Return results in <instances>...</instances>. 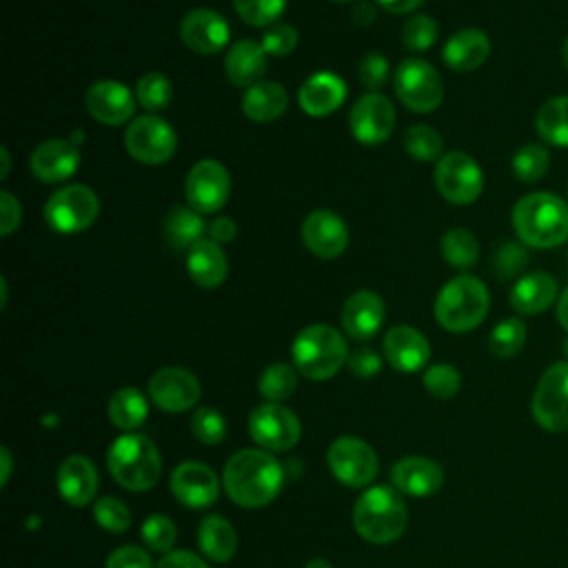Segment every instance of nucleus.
<instances>
[{"instance_id": "nucleus-1", "label": "nucleus", "mask_w": 568, "mask_h": 568, "mask_svg": "<svg viewBox=\"0 0 568 568\" xmlns=\"http://www.w3.org/2000/svg\"><path fill=\"white\" fill-rule=\"evenodd\" d=\"M224 488L229 497L244 508L266 506L277 497L284 484L280 462L266 450H237L224 466Z\"/></svg>"}, {"instance_id": "nucleus-2", "label": "nucleus", "mask_w": 568, "mask_h": 568, "mask_svg": "<svg viewBox=\"0 0 568 568\" xmlns=\"http://www.w3.org/2000/svg\"><path fill=\"white\" fill-rule=\"evenodd\" d=\"M513 229L526 246L555 248L568 240V204L555 193H528L513 209Z\"/></svg>"}, {"instance_id": "nucleus-3", "label": "nucleus", "mask_w": 568, "mask_h": 568, "mask_svg": "<svg viewBox=\"0 0 568 568\" xmlns=\"http://www.w3.org/2000/svg\"><path fill=\"white\" fill-rule=\"evenodd\" d=\"M490 308L486 284L475 275H457L448 280L435 300V320L450 333H468L477 328Z\"/></svg>"}, {"instance_id": "nucleus-4", "label": "nucleus", "mask_w": 568, "mask_h": 568, "mask_svg": "<svg viewBox=\"0 0 568 568\" xmlns=\"http://www.w3.org/2000/svg\"><path fill=\"white\" fill-rule=\"evenodd\" d=\"M295 368L315 382L331 379L348 359L346 339L331 324L304 326L291 346Z\"/></svg>"}, {"instance_id": "nucleus-5", "label": "nucleus", "mask_w": 568, "mask_h": 568, "mask_svg": "<svg viewBox=\"0 0 568 568\" xmlns=\"http://www.w3.org/2000/svg\"><path fill=\"white\" fill-rule=\"evenodd\" d=\"M408 524L404 499L388 486H373L353 506V526L371 544H390Z\"/></svg>"}, {"instance_id": "nucleus-6", "label": "nucleus", "mask_w": 568, "mask_h": 568, "mask_svg": "<svg viewBox=\"0 0 568 568\" xmlns=\"http://www.w3.org/2000/svg\"><path fill=\"white\" fill-rule=\"evenodd\" d=\"M111 477L126 490H149L162 473L160 450L146 435L129 433L118 437L106 455Z\"/></svg>"}, {"instance_id": "nucleus-7", "label": "nucleus", "mask_w": 568, "mask_h": 568, "mask_svg": "<svg viewBox=\"0 0 568 568\" xmlns=\"http://www.w3.org/2000/svg\"><path fill=\"white\" fill-rule=\"evenodd\" d=\"M100 213V200L87 184H67L55 189L44 204L47 224L64 235L87 231Z\"/></svg>"}, {"instance_id": "nucleus-8", "label": "nucleus", "mask_w": 568, "mask_h": 568, "mask_svg": "<svg viewBox=\"0 0 568 568\" xmlns=\"http://www.w3.org/2000/svg\"><path fill=\"white\" fill-rule=\"evenodd\" d=\"M393 87L399 102L415 113L435 111L444 100V82L439 71L422 58L399 62L393 75Z\"/></svg>"}, {"instance_id": "nucleus-9", "label": "nucleus", "mask_w": 568, "mask_h": 568, "mask_svg": "<svg viewBox=\"0 0 568 568\" xmlns=\"http://www.w3.org/2000/svg\"><path fill=\"white\" fill-rule=\"evenodd\" d=\"M124 149L133 160L155 166L173 158L178 149V135L164 118L155 113L138 115L126 126Z\"/></svg>"}, {"instance_id": "nucleus-10", "label": "nucleus", "mask_w": 568, "mask_h": 568, "mask_svg": "<svg viewBox=\"0 0 568 568\" xmlns=\"http://www.w3.org/2000/svg\"><path fill=\"white\" fill-rule=\"evenodd\" d=\"M435 186L439 195L457 206L473 204L484 191V173L475 158L464 151H448L437 160Z\"/></svg>"}, {"instance_id": "nucleus-11", "label": "nucleus", "mask_w": 568, "mask_h": 568, "mask_svg": "<svg viewBox=\"0 0 568 568\" xmlns=\"http://www.w3.org/2000/svg\"><path fill=\"white\" fill-rule=\"evenodd\" d=\"M532 417L544 430H568V362L552 364L539 377L532 393Z\"/></svg>"}, {"instance_id": "nucleus-12", "label": "nucleus", "mask_w": 568, "mask_h": 568, "mask_svg": "<svg viewBox=\"0 0 568 568\" xmlns=\"http://www.w3.org/2000/svg\"><path fill=\"white\" fill-rule=\"evenodd\" d=\"M326 459L335 479L351 488L368 486L377 475V455L359 437H337L331 444Z\"/></svg>"}, {"instance_id": "nucleus-13", "label": "nucleus", "mask_w": 568, "mask_h": 568, "mask_svg": "<svg viewBox=\"0 0 568 568\" xmlns=\"http://www.w3.org/2000/svg\"><path fill=\"white\" fill-rule=\"evenodd\" d=\"M184 195L197 213H217L231 195V175L217 160H200L184 180Z\"/></svg>"}, {"instance_id": "nucleus-14", "label": "nucleus", "mask_w": 568, "mask_h": 568, "mask_svg": "<svg viewBox=\"0 0 568 568\" xmlns=\"http://www.w3.org/2000/svg\"><path fill=\"white\" fill-rule=\"evenodd\" d=\"M248 433L266 450H288L300 442L302 426L293 410L266 402L251 413Z\"/></svg>"}, {"instance_id": "nucleus-15", "label": "nucleus", "mask_w": 568, "mask_h": 568, "mask_svg": "<svg viewBox=\"0 0 568 568\" xmlns=\"http://www.w3.org/2000/svg\"><path fill=\"white\" fill-rule=\"evenodd\" d=\"M351 135L362 144H382L395 129L393 102L377 93H364L348 113Z\"/></svg>"}, {"instance_id": "nucleus-16", "label": "nucleus", "mask_w": 568, "mask_h": 568, "mask_svg": "<svg viewBox=\"0 0 568 568\" xmlns=\"http://www.w3.org/2000/svg\"><path fill=\"white\" fill-rule=\"evenodd\" d=\"M149 395L164 413H182L200 399V382L182 366H164L149 379Z\"/></svg>"}, {"instance_id": "nucleus-17", "label": "nucleus", "mask_w": 568, "mask_h": 568, "mask_svg": "<svg viewBox=\"0 0 568 568\" xmlns=\"http://www.w3.org/2000/svg\"><path fill=\"white\" fill-rule=\"evenodd\" d=\"M138 98L118 80H98L84 93V106L89 115L106 126H120L135 113Z\"/></svg>"}, {"instance_id": "nucleus-18", "label": "nucleus", "mask_w": 568, "mask_h": 568, "mask_svg": "<svg viewBox=\"0 0 568 568\" xmlns=\"http://www.w3.org/2000/svg\"><path fill=\"white\" fill-rule=\"evenodd\" d=\"M300 235L304 246L320 260H335L348 246L346 222L328 209L311 211L302 222Z\"/></svg>"}, {"instance_id": "nucleus-19", "label": "nucleus", "mask_w": 568, "mask_h": 568, "mask_svg": "<svg viewBox=\"0 0 568 568\" xmlns=\"http://www.w3.org/2000/svg\"><path fill=\"white\" fill-rule=\"evenodd\" d=\"M231 29L222 13L200 7L189 11L180 22V40L200 55H211L229 44Z\"/></svg>"}, {"instance_id": "nucleus-20", "label": "nucleus", "mask_w": 568, "mask_h": 568, "mask_svg": "<svg viewBox=\"0 0 568 568\" xmlns=\"http://www.w3.org/2000/svg\"><path fill=\"white\" fill-rule=\"evenodd\" d=\"M80 166V151L71 140H44L29 155L31 175L44 184L69 180Z\"/></svg>"}, {"instance_id": "nucleus-21", "label": "nucleus", "mask_w": 568, "mask_h": 568, "mask_svg": "<svg viewBox=\"0 0 568 568\" xmlns=\"http://www.w3.org/2000/svg\"><path fill=\"white\" fill-rule=\"evenodd\" d=\"M171 493L186 508H206L217 499L220 486L213 468L202 462H182L171 473Z\"/></svg>"}, {"instance_id": "nucleus-22", "label": "nucleus", "mask_w": 568, "mask_h": 568, "mask_svg": "<svg viewBox=\"0 0 568 568\" xmlns=\"http://www.w3.org/2000/svg\"><path fill=\"white\" fill-rule=\"evenodd\" d=\"M346 82L333 71H317L297 89V104L311 118H326L346 100Z\"/></svg>"}, {"instance_id": "nucleus-23", "label": "nucleus", "mask_w": 568, "mask_h": 568, "mask_svg": "<svg viewBox=\"0 0 568 568\" xmlns=\"http://www.w3.org/2000/svg\"><path fill=\"white\" fill-rule=\"evenodd\" d=\"M384 355L399 373L422 371L430 357L428 339L413 326L397 324L384 335Z\"/></svg>"}, {"instance_id": "nucleus-24", "label": "nucleus", "mask_w": 568, "mask_h": 568, "mask_svg": "<svg viewBox=\"0 0 568 568\" xmlns=\"http://www.w3.org/2000/svg\"><path fill=\"white\" fill-rule=\"evenodd\" d=\"M384 300L368 288L355 291L342 308V326L353 339H371L384 324Z\"/></svg>"}, {"instance_id": "nucleus-25", "label": "nucleus", "mask_w": 568, "mask_h": 568, "mask_svg": "<svg viewBox=\"0 0 568 568\" xmlns=\"http://www.w3.org/2000/svg\"><path fill=\"white\" fill-rule=\"evenodd\" d=\"M390 479H393V486L404 495L428 497L442 488L444 470L437 462L428 457L410 455L395 462L390 470Z\"/></svg>"}, {"instance_id": "nucleus-26", "label": "nucleus", "mask_w": 568, "mask_h": 568, "mask_svg": "<svg viewBox=\"0 0 568 568\" xmlns=\"http://www.w3.org/2000/svg\"><path fill=\"white\" fill-rule=\"evenodd\" d=\"M488 55H490V38L481 29H473V27L453 33L442 49V58L446 67L459 73L479 69L488 60Z\"/></svg>"}, {"instance_id": "nucleus-27", "label": "nucleus", "mask_w": 568, "mask_h": 568, "mask_svg": "<svg viewBox=\"0 0 568 568\" xmlns=\"http://www.w3.org/2000/svg\"><path fill=\"white\" fill-rule=\"evenodd\" d=\"M58 490L71 506H87L98 490V473L91 459L69 455L58 468Z\"/></svg>"}, {"instance_id": "nucleus-28", "label": "nucleus", "mask_w": 568, "mask_h": 568, "mask_svg": "<svg viewBox=\"0 0 568 568\" xmlns=\"http://www.w3.org/2000/svg\"><path fill=\"white\" fill-rule=\"evenodd\" d=\"M186 271L189 277L200 288H215L229 275V260L222 251V244L209 240H200L186 251Z\"/></svg>"}, {"instance_id": "nucleus-29", "label": "nucleus", "mask_w": 568, "mask_h": 568, "mask_svg": "<svg viewBox=\"0 0 568 568\" xmlns=\"http://www.w3.org/2000/svg\"><path fill=\"white\" fill-rule=\"evenodd\" d=\"M557 280L550 273L535 271L519 277L510 288V306L521 315H537L544 313L557 300Z\"/></svg>"}, {"instance_id": "nucleus-30", "label": "nucleus", "mask_w": 568, "mask_h": 568, "mask_svg": "<svg viewBox=\"0 0 568 568\" xmlns=\"http://www.w3.org/2000/svg\"><path fill=\"white\" fill-rule=\"evenodd\" d=\"M266 71V51L255 40L235 42L224 60V73L231 84L248 89L260 82Z\"/></svg>"}, {"instance_id": "nucleus-31", "label": "nucleus", "mask_w": 568, "mask_h": 568, "mask_svg": "<svg viewBox=\"0 0 568 568\" xmlns=\"http://www.w3.org/2000/svg\"><path fill=\"white\" fill-rule=\"evenodd\" d=\"M288 106V93L280 82L260 80L251 84L242 95V111L253 122H273L284 115Z\"/></svg>"}, {"instance_id": "nucleus-32", "label": "nucleus", "mask_w": 568, "mask_h": 568, "mask_svg": "<svg viewBox=\"0 0 568 568\" xmlns=\"http://www.w3.org/2000/svg\"><path fill=\"white\" fill-rule=\"evenodd\" d=\"M162 231H164V237L169 242L171 248L175 251H189L193 244H197L200 240H204V231H206V224L202 220V213H197L195 209L191 206H184V204H178L173 206L166 217H164V224H162Z\"/></svg>"}, {"instance_id": "nucleus-33", "label": "nucleus", "mask_w": 568, "mask_h": 568, "mask_svg": "<svg viewBox=\"0 0 568 568\" xmlns=\"http://www.w3.org/2000/svg\"><path fill=\"white\" fill-rule=\"evenodd\" d=\"M200 550L213 561H229L235 555L237 537L233 526L217 515H209L197 526Z\"/></svg>"}, {"instance_id": "nucleus-34", "label": "nucleus", "mask_w": 568, "mask_h": 568, "mask_svg": "<svg viewBox=\"0 0 568 568\" xmlns=\"http://www.w3.org/2000/svg\"><path fill=\"white\" fill-rule=\"evenodd\" d=\"M109 419L115 428L120 430H133L138 428L146 415H149V406H146V397L135 388V386H122L118 388L111 397H109V406H106Z\"/></svg>"}, {"instance_id": "nucleus-35", "label": "nucleus", "mask_w": 568, "mask_h": 568, "mask_svg": "<svg viewBox=\"0 0 568 568\" xmlns=\"http://www.w3.org/2000/svg\"><path fill=\"white\" fill-rule=\"evenodd\" d=\"M535 129L546 144L568 146V95L548 98L535 115Z\"/></svg>"}, {"instance_id": "nucleus-36", "label": "nucleus", "mask_w": 568, "mask_h": 568, "mask_svg": "<svg viewBox=\"0 0 568 568\" xmlns=\"http://www.w3.org/2000/svg\"><path fill=\"white\" fill-rule=\"evenodd\" d=\"M442 257L455 268H470L479 257L477 237L468 229H448L439 242Z\"/></svg>"}, {"instance_id": "nucleus-37", "label": "nucleus", "mask_w": 568, "mask_h": 568, "mask_svg": "<svg viewBox=\"0 0 568 568\" xmlns=\"http://www.w3.org/2000/svg\"><path fill=\"white\" fill-rule=\"evenodd\" d=\"M404 151L417 162L439 160L444 155V140L430 124H413L404 133Z\"/></svg>"}, {"instance_id": "nucleus-38", "label": "nucleus", "mask_w": 568, "mask_h": 568, "mask_svg": "<svg viewBox=\"0 0 568 568\" xmlns=\"http://www.w3.org/2000/svg\"><path fill=\"white\" fill-rule=\"evenodd\" d=\"M135 98H138V104H142L149 113L164 111L171 104L173 84L164 73L149 71V73L140 75V80L135 84Z\"/></svg>"}, {"instance_id": "nucleus-39", "label": "nucleus", "mask_w": 568, "mask_h": 568, "mask_svg": "<svg viewBox=\"0 0 568 568\" xmlns=\"http://www.w3.org/2000/svg\"><path fill=\"white\" fill-rule=\"evenodd\" d=\"M526 344V324L519 317H508L495 324L488 337V348L495 357H515Z\"/></svg>"}, {"instance_id": "nucleus-40", "label": "nucleus", "mask_w": 568, "mask_h": 568, "mask_svg": "<svg viewBox=\"0 0 568 568\" xmlns=\"http://www.w3.org/2000/svg\"><path fill=\"white\" fill-rule=\"evenodd\" d=\"M295 386H297V375H295V368L288 364L275 362L262 371L260 395L271 404H280L288 399Z\"/></svg>"}, {"instance_id": "nucleus-41", "label": "nucleus", "mask_w": 568, "mask_h": 568, "mask_svg": "<svg viewBox=\"0 0 568 568\" xmlns=\"http://www.w3.org/2000/svg\"><path fill=\"white\" fill-rule=\"evenodd\" d=\"M550 164V153L541 144H526L513 155V175L519 182H537Z\"/></svg>"}, {"instance_id": "nucleus-42", "label": "nucleus", "mask_w": 568, "mask_h": 568, "mask_svg": "<svg viewBox=\"0 0 568 568\" xmlns=\"http://www.w3.org/2000/svg\"><path fill=\"white\" fill-rule=\"evenodd\" d=\"M288 0H233L237 16L251 27H271L284 13Z\"/></svg>"}, {"instance_id": "nucleus-43", "label": "nucleus", "mask_w": 568, "mask_h": 568, "mask_svg": "<svg viewBox=\"0 0 568 568\" xmlns=\"http://www.w3.org/2000/svg\"><path fill=\"white\" fill-rule=\"evenodd\" d=\"M93 517L98 521L100 528L109 530V532H124L129 526H131V510L129 506L113 497V495H106V497H100L93 506Z\"/></svg>"}, {"instance_id": "nucleus-44", "label": "nucleus", "mask_w": 568, "mask_h": 568, "mask_svg": "<svg viewBox=\"0 0 568 568\" xmlns=\"http://www.w3.org/2000/svg\"><path fill=\"white\" fill-rule=\"evenodd\" d=\"M426 390L433 395V397H439V399H448V397H455L459 386H462V375L455 366L450 364H433L424 371V377H422Z\"/></svg>"}, {"instance_id": "nucleus-45", "label": "nucleus", "mask_w": 568, "mask_h": 568, "mask_svg": "<svg viewBox=\"0 0 568 568\" xmlns=\"http://www.w3.org/2000/svg\"><path fill=\"white\" fill-rule=\"evenodd\" d=\"M191 430L200 444L215 446L224 439L226 424H224V417L215 408L202 406L191 417Z\"/></svg>"}, {"instance_id": "nucleus-46", "label": "nucleus", "mask_w": 568, "mask_h": 568, "mask_svg": "<svg viewBox=\"0 0 568 568\" xmlns=\"http://www.w3.org/2000/svg\"><path fill=\"white\" fill-rule=\"evenodd\" d=\"M437 40V22L430 16L417 13L408 18V22L402 29V42L406 49L413 51H426Z\"/></svg>"}, {"instance_id": "nucleus-47", "label": "nucleus", "mask_w": 568, "mask_h": 568, "mask_svg": "<svg viewBox=\"0 0 568 568\" xmlns=\"http://www.w3.org/2000/svg\"><path fill=\"white\" fill-rule=\"evenodd\" d=\"M142 539L144 544L151 548V550H158V552H169L175 544V526L169 517L164 515H149L142 524Z\"/></svg>"}, {"instance_id": "nucleus-48", "label": "nucleus", "mask_w": 568, "mask_h": 568, "mask_svg": "<svg viewBox=\"0 0 568 568\" xmlns=\"http://www.w3.org/2000/svg\"><path fill=\"white\" fill-rule=\"evenodd\" d=\"M297 40H300V36L293 24L275 22L264 29L260 44L266 51V55L280 58V55H288L297 47Z\"/></svg>"}, {"instance_id": "nucleus-49", "label": "nucleus", "mask_w": 568, "mask_h": 568, "mask_svg": "<svg viewBox=\"0 0 568 568\" xmlns=\"http://www.w3.org/2000/svg\"><path fill=\"white\" fill-rule=\"evenodd\" d=\"M526 262H528V255H526L524 246L517 242H501L493 257V266H495V273L499 280H510V277L519 275L521 268L526 266Z\"/></svg>"}, {"instance_id": "nucleus-50", "label": "nucleus", "mask_w": 568, "mask_h": 568, "mask_svg": "<svg viewBox=\"0 0 568 568\" xmlns=\"http://www.w3.org/2000/svg\"><path fill=\"white\" fill-rule=\"evenodd\" d=\"M362 84L371 91H377L388 80V60L382 53H366L357 67Z\"/></svg>"}, {"instance_id": "nucleus-51", "label": "nucleus", "mask_w": 568, "mask_h": 568, "mask_svg": "<svg viewBox=\"0 0 568 568\" xmlns=\"http://www.w3.org/2000/svg\"><path fill=\"white\" fill-rule=\"evenodd\" d=\"M346 366L353 375L362 377V379H368V377H375L382 368V357L373 351V348H357L353 353H348V359H346Z\"/></svg>"}, {"instance_id": "nucleus-52", "label": "nucleus", "mask_w": 568, "mask_h": 568, "mask_svg": "<svg viewBox=\"0 0 568 568\" xmlns=\"http://www.w3.org/2000/svg\"><path fill=\"white\" fill-rule=\"evenodd\" d=\"M106 568H153V564L146 550L138 546H120L109 555Z\"/></svg>"}, {"instance_id": "nucleus-53", "label": "nucleus", "mask_w": 568, "mask_h": 568, "mask_svg": "<svg viewBox=\"0 0 568 568\" xmlns=\"http://www.w3.org/2000/svg\"><path fill=\"white\" fill-rule=\"evenodd\" d=\"M20 220H22V206H20V200L9 193V191H2L0 193V235H11L18 226H20Z\"/></svg>"}, {"instance_id": "nucleus-54", "label": "nucleus", "mask_w": 568, "mask_h": 568, "mask_svg": "<svg viewBox=\"0 0 568 568\" xmlns=\"http://www.w3.org/2000/svg\"><path fill=\"white\" fill-rule=\"evenodd\" d=\"M158 568H209L202 557L189 550H169L158 561Z\"/></svg>"}, {"instance_id": "nucleus-55", "label": "nucleus", "mask_w": 568, "mask_h": 568, "mask_svg": "<svg viewBox=\"0 0 568 568\" xmlns=\"http://www.w3.org/2000/svg\"><path fill=\"white\" fill-rule=\"evenodd\" d=\"M209 235L213 242L217 244H229L235 240L237 235V226H235V220L233 217H215L209 226Z\"/></svg>"}, {"instance_id": "nucleus-56", "label": "nucleus", "mask_w": 568, "mask_h": 568, "mask_svg": "<svg viewBox=\"0 0 568 568\" xmlns=\"http://www.w3.org/2000/svg\"><path fill=\"white\" fill-rule=\"evenodd\" d=\"M375 4L388 13H410L424 4V0H375Z\"/></svg>"}, {"instance_id": "nucleus-57", "label": "nucleus", "mask_w": 568, "mask_h": 568, "mask_svg": "<svg viewBox=\"0 0 568 568\" xmlns=\"http://www.w3.org/2000/svg\"><path fill=\"white\" fill-rule=\"evenodd\" d=\"M353 18H355V22H357V24L366 27L368 22H373V20H375V7H373V4H368V2H359V4L355 7V11H353Z\"/></svg>"}, {"instance_id": "nucleus-58", "label": "nucleus", "mask_w": 568, "mask_h": 568, "mask_svg": "<svg viewBox=\"0 0 568 568\" xmlns=\"http://www.w3.org/2000/svg\"><path fill=\"white\" fill-rule=\"evenodd\" d=\"M557 322L564 331H568V288L557 300Z\"/></svg>"}, {"instance_id": "nucleus-59", "label": "nucleus", "mask_w": 568, "mask_h": 568, "mask_svg": "<svg viewBox=\"0 0 568 568\" xmlns=\"http://www.w3.org/2000/svg\"><path fill=\"white\" fill-rule=\"evenodd\" d=\"M0 455H2V484H7V481H9V473H11V455H9V448L2 446Z\"/></svg>"}, {"instance_id": "nucleus-60", "label": "nucleus", "mask_w": 568, "mask_h": 568, "mask_svg": "<svg viewBox=\"0 0 568 568\" xmlns=\"http://www.w3.org/2000/svg\"><path fill=\"white\" fill-rule=\"evenodd\" d=\"M306 568H333V564L328 559H324V557H315V559H311L306 564Z\"/></svg>"}, {"instance_id": "nucleus-61", "label": "nucleus", "mask_w": 568, "mask_h": 568, "mask_svg": "<svg viewBox=\"0 0 568 568\" xmlns=\"http://www.w3.org/2000/svg\"><path fill=\"white\" fill-rule=\"evenodd\" d=\"M0 155H2V173H0V175H2V180H4L7 173H9V166H11V164H9V149L2 146V149H0Z\"/></svg>"}, {"instance_id": "nucleus-62", "label": "nucleus", "mask_w": 568, "mask_h": 568, "mask_svg": "<svg viewBox=\"0 0 568 568\" xmlns=\"http://www.w3.org/2000/svg\"><path fill=\"white\" fill-rule=\"evenodd\" d=\"M561 62H564V67L568 69V38H566L564 44H561Z\"/></svg>"}, {"instance_id": "nucleus-63", "label": "nucleus", "mask_w": 568, "mask_h": 568, "mask_svg": "<svg viewBox=\"0 0 568 568\" xmlns=\"http://www.w3.org/2000/svg\"><path fill=\"white\" fill-rule=\"evenodd\" d=\"M331 2H351V0H331Z\"/></svg>"}]
</instances>
